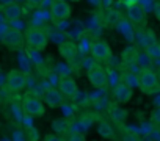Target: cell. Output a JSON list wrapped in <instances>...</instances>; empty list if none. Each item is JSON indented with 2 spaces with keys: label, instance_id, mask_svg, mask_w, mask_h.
<instances>
[{
  "label": "cell",
  "instance_id": "cell-1",
  "mask_svg": "<svg viewBox=\"0 0 160 141\" xmlns=\"http://www.w3.org/2000/svg\"><path fill=\"white\" fill-rule=\"evenodd\" d=\"M24 36H25V44H27L30 49L38 50V52H39V50H44V49L47 47V44H49L47 33H46L44 30H41V28H36V27L28 28Z\"/></svg>",
  "mask_w": 160,
  "mask_h": 141
},
{
  "label": "cell",
  "instance_id": "cell-3",
  "mask_svg": "<svg viewBox=\"0 0 160 141\" xmlns=\"http://www.w3.org/2000/svg\"><path fill=\"white\" fill-rule=\"evenodd\" d=\"M87 75H88L90 83L94 88H105L108 85V72L104 69V66L99 64V63H93L88 67Z\"/></svg>",
  "mask_w": 160,
  "mask_h": 141
},
{
  "label": "cell",
  "instance_id": "cell-15",
  "mask_svg": "<svg viewBox=\"0 0 160 141\" xmlns=\"http://www.w3.org/2000/svg\"><path fill=\"white\" fill-rule=\"evenodd\" d=\"M60 53H61L63 58H66V60H72V58L77 55V47H75L74 42L66 41V42H63V44L60 46Z\"/></svg>",
  "mask_w": 160,
  "mask_h": 141
},
{
  "label": "cell",
  "instance_id": "cell-22",
  "mask_svg": "<svg viewBox=\"0 0 160 141\" xmlns=\"http://www.w3.org/2000/svg\"><path fill=\"white\" fill-rule=\"evenodd\" d=\"M42 141H64L60 135H53V133H49V135H46V138L42 139Z\"/></svg>",
  "mask_w": 160,
  "mask_h": 141
},
{
  "label": "cell",
  "instance_id": "cell-24",
  "mask_svg": "<svg viewBox=\"0 0 160 141\" xmlns=\"http://www.w3.org/2000/svg\"><path fill=\"white\" fill-rule=\"evenodd\" d=\"M69 141H85V138H83L82 135H77V133H74V135H71Z\"/></svg>",
  "mask_w": 160,
  "mask_h": 141
},
{
  "label": "cell",
  "instance_id": "cell-7",
  "mask_svg": "<svg viewBox=\"0 0 160 141\" xmlns=\"http://www.w3.org/2000/svg\"><path fill=\"white\" fill-rule=\"evenodd\" d=\"M71 5L64 0H52L50 2V16L53 21H66L71 17Z\"/></svg>",
  "mask_w": 160,
  "mask_h": 141
},
{
  "label": "cell",
  "instance_id": "cell-19",
  "mask_svg": "<svg viewBox=\"0 0 160 141\" xmlns=\"http://www.w3.org/2000/svg\"><path fill=\"white\" fill-rule=\"evenodd\" d=\"M151 122L155 124V125H160V107H155L152 111H151V116H149Z\"/></svg>",
  "mask_w": 160,
  "mask_h": 141
},
{
  "label": "cell",
  "instance_id": "cell-20",
  "mask_svg": "<svg viewBox=\"0 0 160 141\" xmlns=\"http://www.w3.org/2000/svg\"><path fill=\"white\" fill-rule=\"evenodd\" d=\"M53 129L57 130V132H66V129H68V122L64 121V119H57V121H53Z\"/></svg>",
  "mask_w": 160,
  "mask_h": 141
},
{
  "label": "cell",
  "instance_id": "cell-8",
  "mask_svg": "<svg viewBox=\"0 0 160 141\" xmlns=\"http://www.w3.org/2000/svg\"><path fill=\"white\" fill-rule=\"evenodd\" d=\"M27 85V79L24 75V72H21V70L18 69H13L8 72L7 75V86L11 93H21Z\"/></svg>",
  "mask_w": 160,
  "mask_h": 141
},
{
  "label": "cell",
  "instance_id": "cell-11",
  "mask_svg": "<svg viewBox=\"0 0 160 141\" xmlns=\"http://www.w3.org/2000/svg\"><path fill=\"white\" fill-rule=\"evenodd\" d=\"M133 96V91H132V86L127 85L126 82H119L115 90H113V97L116 100V104L122 105V104H127Z\"/></svg>",
  "mask_w": 160,
  "mask_h": 141
},
{
  "label": "cell",
  "instance_id": "cell-5",
  "mask_svg": "<svg viewBox=\"0 0 160 141\" xmlns=\"http://www.w3.org/2000/svg\"><path fill=\"white\" fill-rule=\"evenodd\" d=\"M126 13H127V19L137 27V28H144L148 17H146V10L140 5V3H133L130 7H126Z\"/></svg>",
  "mask_w": 160,
  "mask_h": 141
},
{
  "label": "cell",
  "instance_id": "cell-21",
  "mask_svg": "<svg viewBox=\"0 0 160 141\" xmlns=\"http://www.w3.org/2000/svg\"><path fill=\"white\" fill-rule=\"evenodd\" d=\"M25 3L30 10H38L46 3V0H25Z\"/></svg>",
  "mask_w": 160,
  "mask_h": 141
},
{
  "label": "cell",
  "instance_id": "cell-18",
  "mask_svg": "<svg viewBox=\"0 0 160 141\" xmlns=\"http://www.w3.org/2000/svg\"><path fill=\"white\" fill-rule=\"evenodd\" d=\"M119 21V13L115 10H108L107 11V17H105V25L107 27H115V24Z\"/></svg>",
  "mask_w": 160,
  "mask_h": 141
},
{
  "label": "cell",
  "instance_id": "cell-13",
  "mask_svg": "<svg viewBox=\"0 0 160 141\" xmlns=\"http://www.w3.org/2000/svg\"><path fill=\"white\" fill-rule=\"evenodd\" d=\"M63 93L58 90V88H49L46 93H44V104L49 105L50 108H58L61 104H63Z\"/></svg>",
  "mask_w": 160,
  "mask_h": 141
},
{
  "label": "cell",
  "instance_id": "cell-16",
  "mask_svg": "<svg viewBox=\"0 0 160 141\" xmlns=\"http://www.w3.org/2000/svg\"><path fill=\"white\" fill-rule=\"evenodd\" d=\"M138 50L137 49H133V47H129V49H126L124 52H122V63H126L127 66H130V64H135V63H138Z\"/></svg>",
  "mask_w": 160,
  "mask_h": 141
},
{
  "label": "cell",
  "instance_id": "cell-25",
  "mask_svg": "<svg viewBox=\"0 0 160 141\" xmlns=\"http://www.w3.org/2000/svg\"><path fill=\"white\" fill-rule=\"evenodd\" d=\"M124 3H126V7H130V5L138 3V2H137V0H124Z\"/></svg>",
  "mask_w": 160,
  "mask_h": 141
},
{
  "label": "cell",
  "instance_id": "cell-2",
  "mask_svg": "<svg viewBox=\"0 0 160 141\" xmlns=\"http://www.w3.org/2000/svg\"><path fill=\"white\" fill-rule=\"evenodd\" d=\"M138 85L144 94H152L158 90V75L149 67H144L138 75Z\"/></svg>",
  "mask_w": 160,
  "mask_h": 141
},
{
  "label": "cell",
  "instance_id": "cell-23",
  "mask_svg": "<svg viewBox=\"0 0 160 141\" xmlns=\"http://www.w3.org/2000/svg\"><path fill=\"white\" fill-rule=\"evenodd\" d=\"M154 14H155L157 21L160 22V2H157V3H155V7H154Z\"/></svg>",
  "mask_w": 160,
  "mask_h": 141
},
{
  "label": "cell",
  "instance_id": "cell-6",
  "mask_svg": "<svg viewBox=\"0 0 160 141\" xmlns=\"http://www.w3.org/2000/svg\"><path fill=\"white\" fill-rule=\"evenodd\" d=\"M90 53L96 61H105L112 56V49L104 39H93L90 44Z\"/></svg>",
  "mask_w": 160,
  "mask_h": 141
},
{
  "label": "cell",
  "instance_id": "cell-9",
  "mask_svg": "<svg viewBox=\"0 0 160 141\" xmlns=\"http://www.w3.org/2000/svg\"><path fill=\"white\" fill-rule=\"evenodd\" d=\"M0 13H2V16L7 21L16 22V21H19L24 16V8L19 3H16V2H8V3L0 7Z\"/></svg>",
  "mask_w": 160,
  "mask_h": 141
},
{
  "label": "cell",
  "instance_id": "cell-4",
  "mask_svg": "<svg viewBox=\"0 0 160 141\" xmlns=\"http://www.w3.org/2000/svg\"><path fill=\"white\" fill-rule=\"evenodd\" d=\"M22 108H24V111H25L28 116H32V118H41V116H44V113H46L44 102H42L39 97L30 96V94L22 99Z\"/></svg>",
  "mask_w": 160,
  "mask_h": 141
},
{
  "label": "cell",
  "instance_id": "cell-17",
  "mask_svg": "<svg viewBox=\"0 0 160 141\" xmlns=\"http://www.w3.org/2000/svg\"><path fill=\"white\" fill-rule=\"evenodd\" d=\"M110 111H112V118H113L116 122H122V121H126V118H127V111L122 110V108L119 107V104L110 107Z\"/></svg>",
  "mask_w": 160,
  "mask_h": 141
},
{
  "label": "cell",
  "instance_id": "cell-12",
  "mask_svg": "<svg viewBox=\"0 0 160 141\" xmlns=\"http://www.w3.org/2000/svg\"><path fill=\"white\" fill-rule=\"evenodd\" d=\"M58 90L63 93L64 97H75L77 93H78V88H77V83L74 79H71L69 75H64L60 79V85H58Z\"/></svg>",
  "mask_w": 160,
  "mask_h": 141
},
{
  "label": "cell",
  "instance_id": "cell-27",
  "mask_svg": "<svg viewBox=\"0 0 160 141\" xmlns=\"http://www.w3.org/2000/svg\"><path fill=\"white\" fill-rule=\"evenodd\" d=\"M158 47H160V38H158Z\"/></svg>",
  "mask_w": 160,
  "mask_h": 141
},
{
  "label": "cell",
  "instance_id": "cell-26",
  "mask_svg": "<svg viewBox=\"0 0 160 141\" xmlns=\"http://www.w3.org/2000/svg\"><path fill=\"white\" fill-rule=\"evenodd\" d=\"M72 2H80V0H72Z\"/></svg>",
  "mask_w": 160,
  "mask_h": 141
},
{
  "label": "cell",
  "instance_id": "cell-10",
  "mask_svg": "<svg viewBox=\"0 0 160 141\" xmlns=\"http://www.w3.org/2000/svg\"><path fill=\"white\" fill-rule=\"evenodd\" d=\"M25 41V36L22 35L21 30L18 28H10L3 33L2 36V42L7 46V47H11V49H16V47H21L22 42Z\"/></svg>",
  "mask_w": 160,
  "mask_h": 141
},
{
  "label": "cell",
  "instance_id": "cell-14",
  "mask_svg": "<svg viewBox=\"0 0 160 141\" xmlns=\"http://www.w3.org/2000/svg\"><path fill=\"white\" fill-rule=\"evenodd\" d=\"M98 133H99V136L104 138V139H112V138H115V130H113L112 124H110L108 121H105V119H101V121L98 122Z\"/></svg>",
  "mask_w": 160,
  "mask_h": 141
}]
</instances>
